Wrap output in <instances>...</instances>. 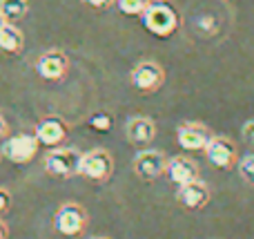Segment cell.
Returning a JSON list of instances; mask_svg holds the SVG:
<instances>
[{
    "instance_id": "obj_4",
    "label": "cell",
    "mask_w": 254,
    "mask_h": 239,
    "mask_svg": "<svg viewBox=\"0 0 254 239\" xmlns=\"http://www.w3.org/2000/svg\"><path fill=\"white\" fill-rule=\"evenodd\" d=\"M114 172V159L105 150H92L87 155H80L78 174L92 179V181H105Z\"/></svg>"
},
{
    "instance_id": "obj_26",
    "label": "cell",
    "mask_w": 254,
    "mask_h": 239,
    "mask_svg": "<svg viewBox=\"0 0 254 239\" xmlns=\"http://www.w3.org/2000/svg\"><path fill=\"white\" fill-rule=\"evenodd\" d=\"M92 239H105V237H92Z\"/></svg>"
},
{
    "instance_id": "obj_23",
    "label": "cell",
    "mask_w": 254,
    "mask_h": 239,
    "mask_svg": "<svg viewBox=\"0 0 254 239\" xmlns=\"http://www.w3.org/2000/svg\"><path fill=\"white\" fill-rule=\"evenodd\" d=\"M7 132H9L7 119H4V116H2V112H0V139H2V137H7Z\"/></svg>"
},
{
    "instance_id": "obj_24",
    "label": "cell",
    "mask_w": 254,
    "mask_h": 239,
    "mask_svg": "<svg viewBox=\"0 0 254 239\" xmlns=\"http://www.w3.org/2000/svg\"><path fill=\"white\" fill-rule=\"evenodd\" d=\"M9 237V228H7V224L0 219V239H7Z\"/></svg>"
},
{
    "instance_id": "obj_1",
    "label": "cell",
    "mask_w": 254,
    "mask_h": 239,
    "mask_svg": "<svg viewBox=\"0 0 254 239\" xmlns=\"http://www.w3.org/2000/svg\"><path fill=\"white\" fill-rule=\"evenodd\" d=\"M143 25L158 38H167L179 29V13L170 2L156 0V2H149L143 11Z\"/></svg>"
},
{
    "instance_id": "obj_7",
    "label": "cell",
    "mask_w": 254,
    "mask_h": 239,
    "mask_svg": "<svg viewBox=\"0 0 254 239\" xmlns=\"http://www.w3.org/2000/svg\"><path fill=\"white\" fill-rule=\"evenodd\" d=\"M165 168H167V157L158 150H143L134 159V172L143 181H156L158 177L165 174Z\"/></svg>"
},
{
    "instance_id": "obj_21",
    "label": "cell",
    "mask_w": 254,
    "mask_h": 239,
    "mask_svg": "<svg viewBox=\"0 0 254 239\" xmlns=\"http://www.w3.org/2000/svg\"><path fill=\"white\" fill-rule=\"evenodd\" d=\"M243 139H246V143L254 146V119L243 125Z\"/></svg>"
},
{
    "instance_id": "obj_10",
    "label": "cell",
    "mask_w": 254,
    "mask_h": 239,
    "mask_svg": "<svg viewBox=\"0 0 254 239\" xmlns=\"http://www.w3.org/2000/svg\"><path fill=\"white\" fill-rule=\"evenodd\" d=\"M67 130L69 128H67V123L61 119V116H45V119L38 121L34 134H36L40 146L56 148L67 139Z\"/></svg>"
},
{
    "instance_id": "obj_5",
    "label": "cell",
    "mask_w": 254,
    "mask_h": 239,
    "mask_svg": "<svg viewBox=\"0 0 254 239\" xmlns=\"http://www.w3.org/2000/svg\"><path fill=\"white\" fill-rule=\"evenodd\" d=\"M38 152L36 134H16L2 143V157L11 163H29Z\"/></svg>"
},
{
    "instance_id": "obj_8",
    "label": "cell",
    "mask_w": 254,
    "mask_h": 239,
    "mask_svg": "<svg viewBox=\"0 0 254 239\" xmlns=\"http://www.w3.org/2000/svg\"><path fill=\"white\" fill-rule=\"evenodd\" d=\"M203 152L205 159L219 170H230L237 161V148L228 137H212Z\"/></svg>"
},
{
    "instance_id": "obj_14",
    "label": "cell",
    "mask_w": 254,
    "mask_h": 239,
    "mask_svg": "<svg viewBox=\"0 0 254 239\" xmlns=\"http://www.w3.org/2000/svg\"><path fill=\"white\" fill-rule=\"evenodd\" d=\"M165 174L172 183L183 186V183L196 181L198 179V165L192 159H188V157H172V159H167Z\"/></svg>"
},
{
    "instance_id": "obj_9",
    "label": "cell",
    "mask_w": 254,
    "mask_h": 239,
    "mask_svg": "<svg viewBox=\"0 0 254 239\" xmlns=\"http://www.w3.org/2000/svg\"><path fill=\"white\" fill-rule=\"evenodd\" d=\"M67 67H69V61L61 49H49L40 54V58L36 61V72L45 80H61L67 74Z\"/></svg>"
},
{
    "instance_id": "obj_22",
    "label": "cell",
    "mask_w": 254,
    "mask_h": 239,
    "mask_svg": "<svg viewBox=\"0 0 254 239\" xmlns=\"http://www.w3.org/2000/svg\"><path fill=\"white\" fill-rule=\"evenodd\" d=\"M85 4H89V7H94V9H105V7H110L114 0H83Z\"/></svg>"
},
{
    "instance_id": "obj_16",
    "label": "cell",
    "mask_w": 254,
    "mask_h": 239,
    "mask_svg": "<svg viewBox=\"0 0 254 239\" xmlns=\"http://www.w3.org/2000/svg\"><path fill=\"white\" fill-rule=\"evenodd\" d=\"M29 2L27 0H0V13L7 18V22H16L25 18Z\"/></svg>"
},
{
    "instance_id": "obj_2",
    "label": "cell",
    "mask_w": 254,
    "mask_h": 239,
    "mask_svg": "<svg viewBox=\"0 0 254 239\" xmlns=\"http://www.w3.org/2000/svg\"><path fill=\"white\" fill-rule=\"evenodd\" d=\"M78 163H80V155L74 148H52V150L45 155L43 165L52 177L58 179H67L78 174Z\"/></svg>"
},
{
    "instance_id": "obj_6",
    "label": "cell",
    "mask_w": 254,
    "mask_h": 239,
    "mask_svg": "<svg viewBox=\"0 0 254 239\" xmlns=\"http://www.w3.org/2000/svg\"><path fill=\"white\" fill-rule=\"evenodd\" d=\"M129 79H131V85H134L138 92L149 94V92H156V89L163 85V80H165V72H163V67L158 65V63L143 61L131 70Z\"/></svg>"
},
{
    "instance_id": "obj_25",
    "label": "cell",
    "mask_w": 254,
    "mask_h": 239,
    "mask_svg": "<svg viewBox=\"0 0 254 239\" xmlns=\"http://www.w3.org/2000/svg\"><path fill=\"white\" fill-rule=\"evenodd\" d=\"M4 25H7V18H4V16H2V13H0V29H2V27H4Z\"/></svg>"
},
{
    "instance_id": "obj_17",
    "label": "cell",
    "mask_w": 254,
    "mask_h": 239,
    "mask_svg": "<svg viewBox=\"0 0 254 239\" xmlns=\"http://www.w3.org/2000/svg\"><path fill=\"white\" fill-rule=\"evenodd\" d=\"M116 7L127 16H143V11L147 9L149 0H114Z\"/></svg>"
},
{
    "instance_id": "obj_12",
    "label": "cell",
    "mask_w": 254,
    "mask_h": 239,
    "mask_svg": "<svg viewBox=\"0 0 254 239\" xmlns=\"http://www.w3.org/2000/svg\"><path fill=\"white\" fill-rule=\"evenodd\" d=\"M176 139H179L181 148H185L190 152H196V150H205L212 134L201 123H183L179 128V132H176Z\"/></svg>"
},
{
    "instance_id": "obj_20",
    "label": "cell",
    "mask_w": 254,
    "mask_h": 239,
    "mask_svg": "<svg viewBox=\"0 0 254 239\" xmlns=\"http://www.w3.org/2000/svg\"><path fill=\"white\" fill-rule=\"evenodd\" d=\"M11 208V192L7 188H0V217Z\"/></svg>"
},
{
    "instance_id": "obj_19",
    "label": "cell",
    "mask_w": 254,
    "mask_h": 239,
    "mask_svg": "<svg viewBox=\"0 0 254 239\" xmlns=\"http://www.w3.org/2000/svg\"><path fill=\"white\" fill-rule=\"evenodd\" d=\"M239 172L248 183H254V155H246L239 161Z\"/></svg>"
},
{
    "instance_id": "obj_18",
    "label": "cell",
    "mask_w": 254,
    "mask_h": 239,
    "mask_svg": "<svg viewBox=\"0 0 254 239\" xmlns=\"http://www.w3.org/2000/svg\"><path fill=\"white\" fill-rule=\"evenodd\" d=\"M89 125H92V130H96V132H110L112 125H114V119H112L107 112H94V114L89 116Z\"/></svg>"
},
{
    "instance_id": "obj_13",
    "label": "cell",
    "mask_w": 254,
    "mask_h": 239,
    "mask_svg": "<svg viewBox=\"0 0 254 239\" xmlns=\"http://www.w3.org/2000/svg\"><path fill=\"white\" fill-rule=\"evenodd\" d=\"M125 137L129 143L138 148H145L152 143V139L156 137V125L147 116H131L125 123Z\"/></svg>"
},
{
    "instance_id": "obj_3",
    "label": "cell",
    "mask_w": 254,
    "mask_h": 239,
    "mask_svg": "<svg viewBox=\"0 0 254 239\" xmlns=\"http://www.w3.org/2000/svg\"><path fill=\"white\" fill-rule=\"evenodd\" d=\"M54 228L63 237H78L87 228V213H85L83 206L67 201L54 215Z\"/></svg>"
},
{
    "instance_id": "obj_15",
    "label": "cell",
    "mask_w": 254,
    "mask_h": 239,
    "mask_svg": "<svg viewBox=\"0 0 254 239\" xmlns=\"http://www.w3.org/2000/svg\"><path fill=\"white\" fill-rule=\"evenodd\" d=\"M22 34L18 27H13L11 22H7V25L0 29V49L7 54H18L22 49Z\"/></svg>"
},
{
    "instance_id": "obj_11",
    "label": "cell",
    "mask_w": 254,
    "mask_h": 239,
    "mask_svg": "<svg viewBox=\"0 0 254 239\" xmlns=\"http://www.w3.org/2000/svg\"><path fill=\"white\" fill-rule=\"evenodd\" d=\"M176 199H179V204L188 210H201V208H205L207 201H210V188H207L201 179L183 183V186H179Z\"/></svg>"
}]
</instances>
